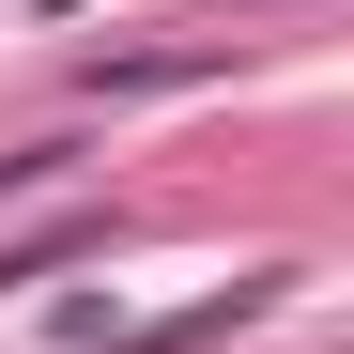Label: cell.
I'll return each mask as SVG.
<instances>
[{"label":"cell","instance_id":"6da1fadb","mask_svg":"<svg viewBox=\"0 0 354 354\" xmlns=\"http://www.w3.org/2000/svg\"><path fill=\"white\" fill-rule=\"evenodd\" d=\"M108 247V201H77L62 231H31V247H0V292H31V277H62V262H93Z\"/></svg>","mask_w":354,"mask_h":354},{"label":"cell","instance_id":"7a4b0ae2","mask_svg":"<svg viewBox=\"0 0 354 354\" xmlns=\"http://www.w3.org/2000/svg\"><path fill=\"white\" fill-rule=\"evenodd\" d=\"M62 169H77V139H16V154H0V201H31V185H62Z\"/></svg>","mask_w":354,"mask_h":354}]
</instances>
